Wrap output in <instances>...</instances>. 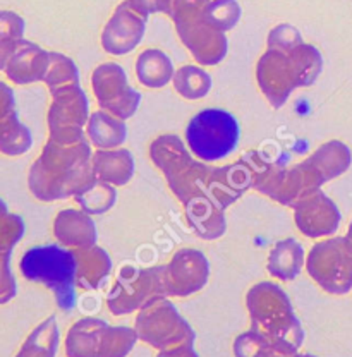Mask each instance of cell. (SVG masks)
Returning a JSON list of instances; mask_svg holds the SVG:
<instances>
[{
    "mask_svg": "<svg viewBox=\"0 0 352 357\" xmlns=\"http://www.w3.org/2000/svg\"><path fill=\"white\" fill-rule=\"evenodd\" d=\"M91 150L84 139L76 143H57L48 139L43 153L29 170V189L42 201L77 196L96 182Z\"/></svg>",
    "mask_w": 352,
    "mask_h": 357,
    "instance_id": "6da1fadb",
    "label": "cell"
},
{
    "mask_svg": "<svg viewBox=\"0 0 352 357\" xmlns=\"http://www.w3.org/2000/svg\"><path fill=\"white\" fill-rule=\"evenodd\" d=\"M321 66L320 52L311 45L299 43L287 50L268 48L258 62V83L273 109H280L292 89L316 81Z\"/></svg>",
    "mask_w": 352,
    "mask_h": 357,
    "instance_id": "7a4b0ae2",
    "label": "cell"
},
{
    "mask_svg": "<svg viewBox=\"0 0 352 357\" xmlns=\"http://www.w3.org/2000/svg\"><path fill=\"white\" fill-rule=\"evenodd\" d=\"M247 310L253 332L289 354H298L305 333L284 290L268 282L254 285L247 294Z\"/></svg>",
    "mask_w": 352,
    "mask_h": 357,
    "instance_id": "3957f363",
    "label": "cell"
},
{
    "mask_svg": "<svg viewBox=\"0 0 352 357\" xmlns=\"http://www.w3.org/2000/svg\"><path fill=\"white\" fill-rule=\"evenodd\" d=\"M26 280L38 282L54 292L62 311H72L76 306V271L77 261L74 251L61 245H38L24 252L20 263Z\"/></svg>",
    "mask_w": 352,
    "mask_h": 357,
    "instance_id": "277c9868",
    "label": "cell"
},
{
    "mask_svg": "<svg viewBox=\"0 0 352 357\" xmlns=\"http://www.w3.org/2000/svg\"><path fill=\"white\" fill-rule=\"evenodd\" d=\"M210 0H172V16L181 40L199 64L215 66L227 54V38L208 24L205 7Z\"/></svg>",
    "mask_w": 352,
    "mask_h": 357,
    "instance_id": "5b68a950",
    "label": "cell"
},
{
    "mask_svg": "<svg viewBox=\"0 0 352 357\" xmlns=\"http://www.w3.org/2000/svg\"><path fill=\"white\" fill-rule=\"evenodd\" d=\"M151 158L167 176L170 189L184 204L206 191L211 167L194 162L177 136H162L151 144Z\"/></svg>",
    "mask_w": 352,
    "mask_h": 357,
    "instance_id": "8992f818",
    "label": "cell"
},
{
    "mask_svg": "<svg viewBox=\"0 0 352 357\" xmlns=\"http://www.w3.org/2000/svg\"><path fill=\"white\" fill-rule=\"evenodd\" d=\"M186 141L198 158L215 162L236 150L239 126L229 112L220 109L201 110L189 122Z\"/></svg>",
    "mask_w": 352,
    "mask_h": 357,
    "instance_id": "52a82bcc",
    "label": "cell"
},
{
    "mask_svg": "<svg viewBox=\"0 0 352 357\" xmlns=\"http://www.w3.org/2000/svg\"><path fill=\"white\" fill-rule=\"evenodd\" d=\"M135 330L139 340L158 351L194 342L192 328L165 297H157L139 310Z\"/></svg>",
    "mask_w": 352,
    "mask_h": 357,
    "instance_id": "ba28073f",
    "label": "cell"
},
{
    "mask_svg": "<svg viewBox=\"0 0 352 357\" xmlns=\"http://www.w3.org/2000/svg\"><path fill=\"white\" fill-rule=\"evenodd\" d=\"M307 271L330 294H347L352 289V241L333 237L311 249Z\"/></svg>",
    "mask_w": 352,
    "mask_h": 357,
    "instance_id": "9c48e42d",
    "label": "cell"
},
{
    "mask_svg": "<svg viewBox=\"0 0 352 357\" xmlns=\"http://www.w3.org/2000/svg\"><path fill=\"white\" fill-rule=\"evenodd\" d=\"M165 296L164 268L138 270V268L124 266L118 273L117 284L107 297V304L114 314L122 316L143 310L153 299Z\"/></svg>",
    "mask_w": 352,
    "mask_h": 357,
    "instance_id": "30bf717a",
    "label": "cell"
},
{
    "mask_svg": "<svg viewBox=\"0 0 352 357\" xmlns=\"http://www.w3.org/2000/svg\"><path fill=\"white\" fill-rule=\"evenodd\" d=\"M54 103L48 112L50 139L57 143H76L84 139L83 124L88 119L86 95L79 84L52 93Z\"/></svg>",
    "mask_w": 352,
    "mask_h": 357,
    "instance_id": "8fae6325",
    "label": "cell"
},
{
    "mask_svg": "<svg viewBox=\"0 0 352 357\" xmlns=\"http://www.w3.org/2000/svg\"><path fill=\"white\" fill-rule=\"evenodd\" d=\"M91 83L98 105L122 121L131 117L138 109L141 95L129 88L128 77L121 66L102 64L96 67Z\"/></svg>",
    "mask_w": 352,
    "mask_h": 357,
    "instance_id": "7c38bea8",
    "label": "cell"
},
{
    "mask_svg": "<svg viewBox=\"0 0 352 357\" xmlns=\"http://www.w3.org/2000/svg\"><path fill=\"white\" fill-rule=\"evenodd\" d=\"M164 268L167 296L186 297L198 292L208 280V261L194 249H183Z\"/></svg>",
    "mask_w": 352,
    "mask_h": 357,
    "instance_id": "4fadbf2b",
    "label": "cell"
},
{
    "mask_svg": "<svg viewBox=\"0 0 352 357\" xmlns=\"http://www.w3.org/2000/svg\"><path fill=\"white\" fill-rule=\"evenodd\" d=\"M146 17L132 9L129 0L122 2L114 13L112 20L107 22L102 35V45L109 54L124 55L141 42L144 35Z\"/></svg>",
    "mask_w": 352,
    "mask_h": 357,
    "instance_id": "5bb4252c",
    "label": "cell"
},
{
    "mask_svg": "<svg viewBox=\"0 0 352 357\" xmlns=\"http://www.w3.org/2000/svg\"><path fill=\"white\" fill-rule=\"evenodd\" d=\"M294 208L298 229L307 237L332 236L339 229V208L320 189L299 201Z\"/></svg>",
    "mask_w": 352,
    "mask_h": 357,
    "instance_id": "9a60e30c",
    "label": "cell"
},
{
    "mask_svg": "<svg viewBox=\"0 0 352 357\" xmlns=\"http://www.w3.org/2000/svg\"><path fill=\"white\" fill-rule=\"evenodd\" d=\"M50 64V54L38 45L23 40L17 45L16 52L6 66V74L13 83L29 84L45 79V74Z\"/></svg>",
    "mask_w": 352,
    "mask_h": 357,
    "instance_id": "2e32d148",
    "label": "cell"
},
{
    "mask_svg": "<svg viewBox=\"0 0 352 357\" xmlns=\"http://www.w3.org/2000/svg\"><path fill=\"white\" fill-rule=\"evenodd\" d=\"M54 232L59 243L68 248H91L96 241V229L88 215L76 210H64L57 215Z\"/></svg>",
    "mask_w": 352,
    "mask_h": 357,
    "instance_id": "e0dca14e",
    "label": "cell"
},
{
    "mask_svg": "<svg viewBox=\"0 0 352 357\" xmlns=\"http://www.w3.org/2000/svg\"><path fill=\"white\" fill-rule=\"evenodd\" d=\"M107 326L105 321L96 318H84L74 323L66 338V354L68 357H100Z\"/></svg>",
    "mask_w": 352,
    "mask_h": 357,
    "instance_id": "ac0fdd59",
    "label": "cell"
},
{
    "mask_svg": "<svg viewBox=\"0 0 352 357\" xmlns=\"http://www.w3.org/2000/svg\"><path fill=\"white\" fill-rule=\"evenodd\" d=\"M77 261L76 284L84 290H95L102 287L107 275L112 270V261L103 249L91 248L74 251Z\"/></svg>",
    "mask_w": 352,
    "mask_h": 357,
    "instance_id": "d6986e66",
    "label": "cell"
},
{
    "mask_svg": "<svg viewBox=\"0 0 352 357\" xmlns=\"http://www.w3.org/2000/svg\"><path fill=\"white\" fill-rule=\"evenodd\" d=\"M95 176L107 184L124 185L135 172L132 156L128 150L96 151L93 155Z\"/></svg>",
    "mask_w": 352,
    "mask_h": 357,
    "instance_id": "ffe728a7",
    "label": "cell"
},
{
    "mask_svg": "<svg viewBox=\"0 0 352 357\" xmlns=\"http://www.w3.org/2000/svg\"><path fill=\"white\" fill-rule=\"evenodd\" d=\"M351 150L340 141H330L318 148L316 153L307 158V162L313 165V169L320 174L325 182L333 177H339L346 172L351 165Z\"/></svg>",
    "mask_w": 352,
    "mask_h": 357,
    "instance_id": "44dd1931",
    "label": "cell"
},
{
    "mask_svg": "<svg viewBox=\"0 0 352 357\" xmlns=\"http://www.w3.org/2000/svg\"><path fill=\"white\" fill-rule=\"evenodd\" d=\"M303 245L294 239L280 241L272 249L268 258V271L280 280H294L303 266Z\"/></svg>",
    "mask_w": 352,
    "mask_h": 357,
    "instance_id": "7402d4cb",
    "label": "cell"
},
{
    "mask_svg": "<svg viewBox=\"0 0 352 357\" xmlns=\"http://www.w3.org/2000/svg\"><path fill=\"white\" fill-rule=\"evenodd\" d=\"M138 79L148 88H162L174 76V67L170 59L160 50H146L139 55L136 62Z\"/></svg>",
    "mask_w": 352,
    "mask_h": 357,
    "instance_id": "603a6c76",
    "label": "cell"
},
{
    "mask_svg": "<svg viewBox=\"0 0 352 357\" xmlns=\"http://www.w3.org/2000/svg\"><path fill=\"white\" fill-rule=\"evenodd\" d=\"M125 124L116 115L96 112L88 122V136L91 137L95 146L98 148H116L125 139Z\"/></svg>",
    "mask_w": 352,
    "mask_h": 357,
    "instance_id": "cb8c5ba5",
    "label": "cell"
},
{
    "mask_svg": "<svg viewBox=\"0 0 352 357\" xmlns=\"http://www.w3.org/2000/svg\"><path fill=\"white\" fill-rule=\"evenodd\" d=\"M59 345V328L54 316L36 326L16 357H55Z\"/></svg>",
    "mask_w": 352,
    "mask_h": 357,
    "instance_id": "d4e9b609",
    "label": "cell"
},
{
    "mask_svg": "<svg viewBox=\"0 0 352 357\" xmlns=\"http://www.w3.org/2000/svg\"><path fill=\"white\" fill-rule=\"evenodd\" d=\"M24 21L10 10H0V70L6 69L7 62L23 42Z\"/></svg>",
    "mask_w": 352,
    "mask_h": 357,
    "instance_id": "484cf974",
    "label": "cell"
},
{
    "mask_svg": "<svg viewBox=\"0 0 352 357\" xmlns=\"http://www.w3.org/2000/svg\"><path fill=\"white\" fill-rule=\"evenodd\" d=\"M31 148V132L20 122L17 114L0 122V151L3 155H23Z\"/></svg>",
    "mask_w": 352,
    "mask_h": 357,
    "instance_id": "4316f807",
    "label": "cell"
},
{
    "mask_svg": "<svg viewBox=\"0 0 352 357\" xmlns=\"http://www.w3.org/2000/svg\"><path fill=\"white\" fill-rule=\"evenodd\" d=\"M174 86L184 98L198 100L208 95L211 77L199 67L184 66L174 74Z\"/></svg>",
    "mask_w": 352,
    "mask_h": 357,
    "instance_id": "83f0119b",
    "label": "cell"
},
{
    "mask_svg": "<svg viewBox=\"0 0 352 357\" xmlns=\"http://www.w3.org/2000/svg\"><path fill=\"white\" fill-rule=\"evenodd\" d=\"M138 340L136 330L128 328V326H107L100 357H128Z\"/></svg>",
    "mask_w": 352,
    "mask_h": 357,
    "instance_id": "f1b7e54d",
    "label": "cell"
},
{
    "mask_svg": "<svg viewBox=\"0 0 352 357\" xmlns=\"http://www.w3.org/2000/svg\"><path fill=\"white\" fill-rule=\"evenodd\" d=\"M234 354L236 357H294L285 352L284 349L270 344L266 338H263L253 330L236 338Z\"/></svg>",
    "mask_w": 352,
    "mask_h": 357,
    "instance_id": "f546056e",
    "label": "cell"
},
{
    "mask_svg": "<svg viewBox=\"0 0 352 357\" xmlns=\"http://www.w3.org/2000/svg\"><path fill=\"white\" fill-rule=\"evenodd\" d=\"M86 213L102 215L116 203V189L103 181H96L90 189L74 196Z\"/></svg>",
    "mask_w": 352,
    "mask_h": 357,
    "instance_id": "4dcf8cb0",
    "label": "cell"
},
{
    "mask_svg": "<svg viewBox=\"0 0 352 357\" xmlns=\"http://www.w3.org/2000/svg\"><path fill=\"white\" fill-rule=\"evenodd\" d=\"M43 81L50 88V93L79 84L77 83V69L74 62L61 54H50V64H48Z\"/></svg>",
    "mask_w": 352,
    "mask_h": 357,
    "instance_id": "1f68e13d",
    "label": "cell"
},
{
    "mask_svg": "<svg viewBox=\"0 0 352 357\" xmlns=\"http://www.w3.org/2000/svg\"><path fill=\"white\" fill-rule=\"evenodd\" d=\"M205 17L218 31H229L240 17V7L236 0H210L205 7Z\"/></svg>",
    "mask_w": 352,
    "mask_h": 357,
    "instance_id": "d6a6232c",
    "label": "cell"
},
{
    "mask_svg": "<svg viewBox=\"0 0 352 357\" xmlns=\"http://www.w3.org/2000/svg\"><path fill=\"white\" fill-rule=\"evenodd\" d=\"M24 234L23 218L14 213L0 215V252H13Z\"/></svg>",
    "mask_w": 352,
    "mask_h": 357,
    "instance_id": "836d02e7",
    "label": "cell"
},
{
    "mask_svg": "<svg viewBox=\"0 0 352 357\" xmlns=\"http://www.w3.org/2000/svg\"><path fill=\"white\" fill-rule=\"evenodd\" d=\"M16 296V280L10 271V252H0V304Z\"/></svg>",
    "mask_w": 352,
    "mask_h": 357,
    "instance_id": "e575fe53",
    "label": "cell"
},
{
    "mask_svg": "<svg viewBox=\"0 0 352 357\" xmlns=\"http://www.w3.org/2000/svg\"><path fill=\"white\" fill-rule=\"evenodd\" d=\"M132 9L138 10L143 17H148L153 13H172V0H129Z\"/></svg>",
    "mask_w": 352,
    "mask_h": 357,
    "instance_id": "d590c367",
    "label": "cell"
},
{
    "mask_svg": "<svg viewBox=\"0 0 352 357\" xmlns=\"http://www.w3.org/2000/svg\"><path fill=\"white\" fill-rule=\"evenodd\" d=\"M13 115H16V100L14 91L0 81V122L7 121Z\"/></svg>",
    "mask_w": 352,
    "mask_h": 357,
    "instance_id": "8d00e7d4",
    "label": "cell"
},
{
    "mask_svg": "<svg viewBox=\"0 0 352 357\" xmlns=\"http://www.w3.org/2000/svg\"><path fill=\"white\" fill-rule=\"evenodd\" d=\"M157 357H199L192 349V344H184L177 345V347L165 349V351H160V354Z\"/></svg>",
    "mask_w": 352,
    "mask_h": 357,
    "instance_id": "74e56055",
    "label": "cell"
},
{
    "mask_svg": "<svg viewBox=\"0 0 352 357\" xmlns=\"http://www.w3.org/2000/svg\"><path fill=\"white\" fill-rule=\"evenodd\" d=\"M2 213H7V204L3 203L2 199H0V215H2Z\"/></svg>",
    "mask_w": 352,
    "mask_h": 357,
    "instance_id": "f35d334b",
    "label": "cell"
},
{
    "mask_svg": "<svg viewBox=\"0 0 352 357\" xmlns=\"http://www.w3.org/2000/svg\"><path fill=\"white\" fill-rule=\"evenodd\" d=\"M294 357H316V356H311V354H296Z\"/></svg>",
    "mask_w": 352,
    "mask_h": 357,
    "instance_id": "ab89813d",
    "label": "cell"
},
{
    "mask_svg": "<svg viewBox=\"0 0 352 357\" xmlns=\"http://www.w3.org/2000/svg\"><path fill=\"white\" fill-rule=\"evenodd\" d=\"M347 237L352 241V222H351V227H349V234H347Z\"/></svg>",
    "mask_w": 352,
    "mask_h": 357,
    "instance_id": "60d3db41",
    "label": "cell"
}]
</instances>
